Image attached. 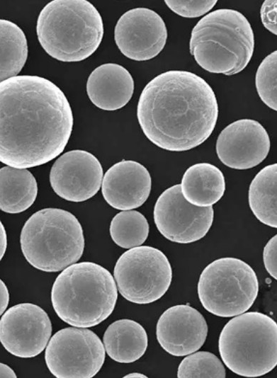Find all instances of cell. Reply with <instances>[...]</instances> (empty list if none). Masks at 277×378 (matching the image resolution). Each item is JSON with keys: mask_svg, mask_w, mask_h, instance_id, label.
<instances>
[{"mask_svg": "<svg viewBox=\"0 0 277 378\" xmlns=\"http://www.w3.org/2000/svg\"><path fill=\"white\" fill-rule=\"evenodd\" d=\"M73 114L63 91L33 75L0 82V162L17 168L46 164L64 149Z\"/></svg>", "mask_w": 277, "mask_h": 378, "instance_id": "6da1fadb", "label": "cell"}, {"mask_svg": "<svg viewBox=\"0 0 277 378\" xmlns=\"http://www.w3.org/2000/svg\"><path fill=\"white\" fill-rule=\"evenodd\" d=\"M218 105L207 81L184 70L159 74L144 87L137 118L146 137L170 151H185L203 144L217 123Z\"/></svg>", "mask_w": 277, "mask_h": 378, "instance_id": "7a4b0ae2", "label": "cell"}, {"mask_svg": "<svg viewBox=\"0 0 277 378\" xmlns=\"http://www.w3.org/2000/svg\"><path fill=\"white\" fill-rule=\"evenodd\" d=\"M117 298L113 277L93 262L74 263L64 268L51 290L57 315L78 328L95 326L106 320L113 311Z\"/></svg>", "mask_w": 277, "mask_h": 378, "instance_id": "3957f363", "label": "cell"}, {"mask_svg": "<svg viewBox=\"0 0 277 378\" xmlns=\"http://www.w3.org/2000/svg\"><path fill=\"white\" fill-rule=\"evenodd\" d=\"M189 50L204 70L232 76L244 70L252 57L254 32L242 13L231 8L217 9L193 27Z\"/></svg>", "mask_w": 277, "mask_h": 378, "instance_id": "277c9868", "label": "cell"}, {"mask_svg": "<svg viewBox=\"0 0 277 378\" xmlns=\"http://www.w3.org/2000/svg\"><path fill=\"white\" fill-rule=\"evenodd\" d=\"M102 18L86 0H54L39 13L36 33L43 49L52 58L80 62L99 47L103 36Z\"/></svg>", "mask_w": 277, "mask_h": 378, "instance_id": "5b68a950", "label": "cell"}, {"mask_svg": "<svg viewBox=\"0 0 277 378\" xmlns=\"http://www.w3.org/2000/svg\"><path fill=\"white\" fill-rule=\"evenodd\" d=\"M20 243L26 260L35 268L48 273L63 270L81 257L83 229L71 212L45 208L25 222Z\"/></svg>", "mask_w": 277, "mask_h": 378, "instance_id": "8992f818", "label": "cell"}, {"mask_svg": "<svg viewBox=\"0 0 277 378\" xmlns=\"http://www.w3.org/2000/svg\"><path fill=\"white\" fill-rule=\"evenodd\" d=\"M218 348L224 364L247 377L263 376L277 365V324L258 311L244 312L222 329Z\"/></svg>", "mask_w": 277, "mask_h": 378, "instance_id": "52a82bcc", "label": "cell"}, {"mask_svg": "<svg viewBox=\"0 0 277 378\" xmlns=\"http://www.w3.org/2000/svg\"><path fill=\"white\" fill-rule=\"evenodd\" d=\"M198 295L210 314L232 317L246 312L259 292V282L252 268L241 259L224 257L209 263L198 282Z\"/></svg>", "mask_w": 277, "mask_h": 378, "instance_id": "ba28073f", "label": "cell"}, {"mask_svg": "<svg viewBox=\"0 0 277 378\" xmlns=\"http://www.w3.org/2000/svg\"><path fill=\"white\" fill-rule=\"evenodd\" d=\"M114 279L120 294L139 304L152 303L166 292L172 269L166 255L149 246L131 248L115 263Z\"/></svg>", "mask_w": 277, "mask_h": 378, "instance_id": "9c48e42d", "label": "cell"}, {"mask_svg": "<svg viewBox=\"0 0 277 378\" xmlns=\"http://www.w3.org/2000/svg\"><path fill=\"white\" fill-rule=\"evenodd\" d=\"M105 348L98 336L84 328L68 327L56 332L45 349L50 372L57 378H91L102 367Z\"/></svg>", "mask_w": 277, "mask_h": 378, "instance_id": "30bf717a", "label": "cell"}, {"mask_svg": "<svg viewBox=\"0 0 277 378\" xmlns=\"http://www.w3.org/2000/svg\"><path fill=\"white\" fill-rule=\"evenodd\" d=\"M155 225L167 240L191 244L203 239L214 219L213 206L196 207L182 196L179 184L164 190L158 197L153 211Z\"/></svg>", "mask_w": 277, "mask_h": 378, "instance_id": "8fae6325", "label": "cell"}, {"mask_svg": "<svg viewBox=\"0 0 277 378\" xmlns=\"http://www.w3.org/2000/svg\"><path fill=\"white\" fill-rule=\"evenodd\" d=\"M52 323L45 311L32 303L10 307L0 319V342L11 355L31 358L46 348Z\"/></svg>", "mask_w": 277, "mask_h": 378, "instance_id": "7c38bea8", "label": "cell"}, {"mask_svg": "<svg viewBox=\"0 0 277 378\" xmlns=\"http://www.w3.org/2000/svg\"><path fill=\"white\" fill-rule=\"evenodd\" d=\"M167 30L162 18L154 11L143 7L124 13L114 29L115 44L126 57L146 61L157 56L167 40Z\"/></svg>", "mask_w": 277, "mask_h": 378, "instance_id": "4fadbf2b", "label": "cell"}, {"mask_svg": "<svg viewBox=\"0 0 277 378\" xmlns=\"http://www.w3.org/2000/svg\"><path fill=\"white\" fill-rule=\"evenodd\" d=\"M103 180L98 159L84 150H72L61 155L53 164L50 182L55 193L71 202H83L95 195Z\"/></svg>", "mask_w": 277, "mask_h": 378, "instance_id": "5bb4252c", "label": "cell"}, {"mask_svg": "<svg viewBox=\"0 0 277 378\" xmlns=\"http://www.w3.org/2000/svg\"><path fill=\"white\" fill-rule=\"evenodd\" d=\"M271 147L268 134L256 120L241 119L226 126L219 134L215 151L226 166L246 170L261 164Z\"/></svg>", "mask_w": 277, "mask_h": 378, "instance_id": "9a60e30c", "label": "cell"}, {"mask_svg": "<svg viewBox=\"0 0 277 378\" xmlns=\"http://www.w3.org/2000/svg\"><path fill=\"white\" fill-rule=\"evenodd\" d=\"M156 335L159 344L167 353L185 356L203 346L208 325L197 309L188 304H178L168 308L160 316Z\"/></svg>", "mask_w": 277, "mask_h": 378, "instance_id": "2e32d148", "label": "cell"}, {"mask_svg": "<svg viewBox=\"0 0 277 378\" xmlns=\"http://www.w3.org/2000/svg\"><path fill=\"white\" fill-rule=\"evenodd\" d=\"M152 178L140 163L123 160L111 166L101 183L106 202L119 210H130L142 206L149 196Z\"/></svg>", "mask_w": 277, "mask_h": 378, "instance_id": "e0dca14e", "label": "cell"}, {"mask_svg": "<svg viewBox=\"0 0 277 378\" xmlns=\"http://www.w3.org/2000/svg\"><path fill=\"white\" fill-rule=\"evenodd\" d=\"M134 80L123 66L106 63L94 69L87 79L86 93L91 103L108 111L124 107L131 99Z\"/></svg>", "mask_w": 277, "mask_h": 378, "instance_id": "ac0fdd59", "label": "cell"}, {"mask_svg": "<svg viewBox=\"0 0 277 378\" xmlns=\"http://www.w3.org/2000/svg\"><path fill=\"white\" fill-rule=\"evenodd\" d=\"M179 185L181 193L187 202L196 207H207L213 206L222 197L225 179L217 166L202 162L186 170Z\"/></svg>", "mask_w": 277, "mask_h": 378, "instance_id": "d6986e66", "label": "cell"}, {"mask_svg": "<svg viewBox=\"0 0 277 378\" xmlns=\"http://www.w3.org/2000/svg\"><path fill=\"white\" fill-rule=\"evenodd\" d=\"M103 343L108 355L120 363L139 360L147 350L148 336L145 329L135 321L123 319L106 328Z\"/></svg>", "mask_w": 277, "mask_h": 378, "instance_id": "ffe728a7", "label": "cell"}, {"mask_svg": "<svg viewBox=\"0 0 277 378\" xmlns=\"http://www.w3.org/2000/svg\"><path fill=\"white\" fill-rule=\"evenodd\" d=\"M38 194L37 181L26 168H0V210L16 214L28 209Z\"/></svg>", "mask_w": 277, "mask_h": 378, "instance_id": "44dd1931", "label": "cell"}, {"mask_svg": "<svg viewBox=\"0 0 277 378\" xmlns=\"http://www.w3.org/2000/svg\"><path fill=\"white\" fill-rule=\"evenodd\" d=\"M277 164L261 169L252 179L248 191L249 208L255 217L268 227H277Z\"/></svg>", "mask_w": 277, "mask_h": 378, "instance_id": "7402d4cb", "label": "cell"}, {"mask_svg": "<svg viewBox=\"0 0 277 378\" xmlns=\"http://www.w3.org/2000/svg\"><path fill=\"white\" fill-rule=\"evenodd\" d=\"M25 33L16 23L0 19V82L16 76L28 57Z\"/></svg>", "mask_w": 277, "mask_h": 378, "instance_id": "603a6c76", "label": "cell"}, {"mask_svg": "<svg viewBox=\"0 0 277 378\" xmlns=\"http://www.w3.org/2000/svg\"><path fill=\"white\" fill-rule=\"evenodd\" d=\"M109 231L116 245L123 248H131L141 246L147 240L149 225L140 212L123 210L113 217Z\"/></svg>", "mask_w": 277, "mask_h": 378, "instance_id": "cb8c5ba5", "label": "cell"}, {"mask_svg": "<svg viewBox=\"0 0 277 378\" xmlns=\"http://www.w3.org/2000/svg\"><path fill=\"white\" fill-rule=\"evenodd\" d=\"M225 369L220 360L213 353L199 351L191 353L179 364V378H225Z\"/></svg>", "mask_w": 277, "mask_h": 378, "instance_id": "d4e9b609", "label": "cell"}, {"mask_svg": "<svg viewBox=\"0 0 277 378\" xmlns=\"http://www.w3.org/2000/svg\"><path fill=\"white\" fill-rule=\"evenodd\" d=\"M276 67L277 51L275 50L263 59L255 76L256 89L259 98L273 110H277Z\"/></svg>", "mask_w": 277, "mask_h": 378, "instance_id": "484cf974", "label": "cell"}, {"mask_svg": "<svg viewBox=\"0 0 277 378\" xmlns=\"http://www.w3.org/2000/svg\"><path fill=\"white\" fill-rule=\"evenodd\" d=\"M166 5L176 14L188 18H198L209 12L217 0H166Z\"/></svg>", "mask_w": 277, "mask_h": 378, "instance_id": "4316f807", "label": "cell"}, {"mask_svg": "<svg viewBox=\"0 0 277 378\" xmlns=\"http://www.w3.org/2000/svg\"><path fill=\"white\" fill-rule=\"evenodd\" d=\"M276 0H266L260 9V17L263 25L271 33L277 34Z\"/></svg>", "mask_w": 277, "mask_h": 378, "instance_id": "83f0119b", "label": "cell"}, {"mask_svg": "<svg viewBox=\"0 0 277 378\" xmlns=\"http://www.w3.org/2000/svg\"><path fill=\"white\" fill-rule=\"evenodd\" d=\"M277 236L271 237L265 245L263 251V260L265 268L268 274L275 280L277 279Z\"/></svg>", "mask_w": 277, "mask_h": 378, "instance_id": "f1b7e54d", "label": "cell"}, {"mask_svg": "<svg viewBox=\"0 0 277 378\" xmlns=\"http://www.w3.org/2000/svg\"><path fill=\"white\" fill-rule=\"evenodd\" d=\"M9 302V292L5 283L0 279V316L5 311Z\"/></svg>", "mask_w": 277, "mask_h": 378, "instance_id": "f546056e", "label": "cell"}, {"mask_svg": "<svg viewBox=\"0 0 277 378\" xmlns=\"http://www.w3.org/2000/svg\"><path fill=\"white\" fill-rule=\"evenodd\" d=\"M7 247V236L5 228L0 220V261L2 259Z\"/></svg>", "mask_w": 277, "mask_h": 378, "instance_id": "4dcf8cb0", "label": "cell"}, {"mask_svg": "<svg viewBox=\"0 0 277 378\" xmlns=\"http://www.w3.org/2000/svg\"><path fill=\"white\" fill-rule=\"evenodd\" d=\"M0 377L16 378V374L9 366L0 362Z\"/></svg>", "mask_w": 277, "mask_h": 378, "instance_id": "1f68e13d", "label": "cell"}, {"mask_svg": "<svg viewBox=\"0 0 277 378\" xmlns=\"http://www.w3.org/2000/svg\"><path fill=\"white\" fill-rule=\"evenodd\" d=\"M123 377H135V378H137V377H147L146 375L143 374H141V373L133 372V373H130V374H126Z\"/></svg>", "mask_w": 277, "mask_h": 378, "instance_id": "d6a6232c", "label": "cell"}]
</instances>
